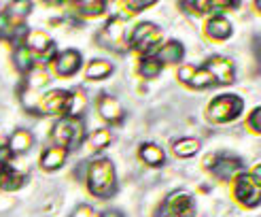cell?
<instances>
[{"label":"cell","mask_w":261,"mask_h":217,"mask_svg":"<svg viewBox=\"0 0 261 217\" xmlns=\"http://www.w3.org/2000/svg\"><path fill=\"white\" fill-rule=\"evenodd\" d=\"M195 68H198V66H193V64H185V66H180L178 68V81L180 83H189L193 73H195Z\"/></svg>","instance_id":"30"},{"label":"cell","mask_w":261,"mask_h":217,"mask_svg":"<svg viewBox=\"0 0 261 217\" xmlns=\"http://www.w3.org/2000/svg\"><path fill=\"white\" fill-rule=\"evenodd\" d=\"M211 171L221 181H231V179H236L238 173L242 171V162L231 156H221L215 160V164H211Z\"/></svg>","instance_id":"11"},{"label":"cell","mask_w":261,"mask_h":217,"mask_svg":"<svg viewBox=\"0 0 261 217\" xmlns=\"http://www.w3.org/2000/svg\"><path fill=\"white\" fill-rule=\"evenodd\" d=\"M70 217H98L96 215V211L89 207V204H79L74 211H72V215Z\"/></svg>","instance_id":"32"},{"label":"cell","mask_w":261,"mask_h":217,"mask_svg":"<svg viewBox=\"0 0 261 217\" xmlns=\"http://www.w3.org/2000/svg\"><path fill=\"white\" fill-rule=\"evenodd\" d=\"M21 43L25 45V49H28L32 56H43V54H47L51 47H56V43L51 41V38L43 30H30V32H25Z\"/></svg>","instance_id":"13"},{"label":"cell","mask_w":261,"mask_h":217,"mask_svg":"<svg viewBox=\"0 0 261 217\" xmlns=\"http://www.w3.org/2000/svg\"><path fill=\"white\" fill-rule=\"evenodd\" d=\"M13 60H15L17 70L23 73V75H28L34 68V56L30 54L28 49H25V45L21 41L15 45V51H13Z\"/></svg>","instance_id":"23"},{"label":"cell","mask_w":261,"mask_h":217,"mask_svg":"<svg viewBox=\"0 0 261 217\" xmlns=\"http://www.w3.org/2000/svg\"><path fill=\"white\" fill-rule=\"evenodd\" d=\"M204 70L211 73V77L215 79V83L219 85H229L233 83V77H236V66H233V62L225 56H213L204 62Z\"/></svg>","instance_id":"8"},{"label":"cell","mask_w":261,"mask_h":217,"mask_svg":"<svg viewBox=\"0 0 261 217\" xmlns=\"http://www.w3.org/2000/svg\"><path fill=\"white\" fill-rule=\"evenodd\" d=\"M100 217H123V213L117 211V209H109V211H104Z\"/></svg>","instance_id":"35"},{"label":"cell","mask_w":261,"mask_h":217,"mask_svg":"<svg viewBox=\"0 0 261 217\" xmlns=\"http://www.w3.org/2000/svg\"><path fill=\"white\" fill-rule=\"evenodd\" d=\"M11 149L7 147V145H0V162H5V164H9V160H11Z\"/></svg>","instance_id":"34"},{"label":"cell","mask_w":261,"mask_h":217,"mask_svg":"<svg viewBox=\"0 0 261 217\" xmlns=\"http://www.w3.org/2000/svg\"><path fill=\"white\" fill-rule=\"evenodd\" d=\"M98 111H100V117L109 124H119L123 119V107L121 102L109 96V94H102L98 98Z\"/></svg>","instance_id":"12"},{"label":"cell","mask_w":261,"mask_h":217,"mask_svg":"<svg viewBox=\"0 0 261 217\" xmlns=\"http://www.w3.org/2000/svg\"><path fill=\"white\" fill-rule=\"evenodd\" d=\"M160 38H162V30L158 23L142 21L132 30V34H129V49L138 51V54H149V51H153V47L160 43Z\"/></svg>","instance_id":"5"},{"label":"cell","mask_w":261,"mask_h":217,"mask_svg":"<svg viewBox=\"0 0 261 217\" xmlns=\"http://www.w3.org/2000/svg\"><path fill=\"white\" fill-rule=\"evenodd\" d=\"M23 181H25V177H23L21 173H17L11 164L0 162V189H5V191H13V189L21 187V185H23Z\"/></svg>","instance_id":"18"},{"label":"cell","mask_w":261,"mask_h":217,"mask_svg":"<svg viewBox=\"0 0 261 217\" xmlns=\"http://www.w3.org/2000/svg\"><path fill=\"white\" fill-rule=\"evenodd\" d=\"M76 9H79V13L85 17H98L100 13L107 9V3H102V0H87V3L76 5Z\"/></svg>","instance_id":"27"},{"label":"cell","mask_w":261,"mask_h":217,"mask_svg":"<svg viewBox=\"0 0 261 217\" xmlns=\"http://www.w3.org/2000/svg\"><path fill=\"white\" fill-rule=\"evenodd\" d=\"M153 5H155L153 0H145V3H134V0H127V3H121V7L132 9L129 13H140L142 9H149V7H153Z\"/></svg>","instance_id":"31"},{"label":"cell","mask_w":261,"mask_h":217,"mask_svg":"<svg viewBox=\"0 0 261 217\" xmlns=\"http://www.w3.org/2000/svg\"><path fill=\"white\" fill-rule=\"evenodd\" d=\"M206 34L215 41H225L231 36V21L225 15H213L206 21Z\"/></svg>","instance_id":"16"},{"label":"cell","mask_w":261,"mask_h":217,"mask_svg":"<svg viewBox=\"0 0 261 217\" xmlns=\"http://www.w3.org/2000/svg\"><path fill=\"white\" fill-rule=\"evenodd\" d=\"M249 126L253 128V132H261V109L257 107L253 113H251V117H249Z\"/></svg>","instance_id":"33"},{"label":"cell","mask_w":261,"mask_h":217,"mask_svg":"<svg viewBox=\"0 0 261 217\" xmlns=\"http://www.w3.org/2000/svg\"><path fill=\"white\" fill-rule=\"evenodd\" d=\"M87 189L98 198H113L117 194V173L109 158H98L89 164Z\"/></svg>","instance_id":"1"},{"label":"cell","mask_w":261,"mask_h":217,"mask_svg":"<svg viewBox=\"0 0 261 217\" xmlns=\"http://www.w3.org/2000/svg\"><path fill=\"white\" fill-rule=\"evenodd\" d=\"M155 58L160 60L162 66L164 64H178V62H182V58H185V47H182L180 41H168L158 49Z\"/></svg>","instance_id":"15"},{"label":"cell","mask_w":261,"mask_h":217,"mask_svg":"<svg viewBox=\"0 0 261 217\" xmlns=\"http://www.w3.org/2000/svg\"><path fill=\"white\" fill-rule=\"evenodd\" d=\"M244 109V100L238 94H221L208 105V117L215 124H229L238 119Z\"/></svg>","instance_id":"3"},{"label":"cell","mask_w":261,"mask_h":217,"mask_svg":"<svg viewBox=\"0 0 261 217\" xmlns=\"http://www.w3.org/2000/svg\"><path fill=\"white\" fill-rule=\"evenodd\" d=\"M54 140L66 151L79 149L85 143V122L81 115H66L54 126Z\"/></svg>","instance_id":"2"},{"label":"cell","mask_w":261,"mask_h":217,"mask_svg":"<svg viewBox=\"0 0 261 217\" xmlns=\"http://www.w3.org/2000/svg\"><path fill=\"white\" fill-rule=\"evenodd\" d=\"M172 151L178 158H191L200 151V140L198 138H178L172 145Z\"/></svg>","instance_id":"24"},{"label":"cell","mask_w":261,"mask_h":217,"mask_svg":"<svg viewBox=\"0 0 261 217\" xmlns=\"http://www.w3.org/2000/svg\"><path fill=\"white\" fill-rule=\"evenodd\" d=\"M162 64L155 56H145L140 60V66H138V75L145 77V79H155L160 73H162Z\"/></svg>","instance_id":"25"},{"label":"cell","mask_w":261,"mask_h":217,"mask_svg":"<svg viewBox=\"0 0 261 217\" xmlns=\"http://www.w3.org/2000/svg\"><path fill=\"white\" fill-rule=\"evenodd\" d=\"M49 83H51V75L45 68H36L34 66L28 75H25V79L21 83V89H30V92L41 94V89H45Z\"/></svg>","instance_id":"19"},{"label":"cell","mask_w":261,"mask_h":217,"mask_svg":"<svg viewBox=\"0 0 261 217\" xmlns=\"http://www.w3.org/2000/svg\"><path fill=\"white\" fill-rule=\"evenodd\" d=\"M83 66V56L76 49H66L56 58V73L60 77H72L81 70Z\"/></svg>","instance_id":"10"},{"label":"cell","mask_w":261,"mask_h":217,"mask_svg":"<svg viewBox=\"0 0 261 217\" xmlns=\"http://www.w3.org/2000/svg\"><path fill=\"white\" fill-rule=\"evenodd\" d=\"M7 9L9 11H5V13H9V15L17 17V19H21V17H25L30 13L32 3H11V5H7Z\"/></svg>","instance_id":"29"},{"label":"cell","mask_w":261,"mask_h":217,"mask_svg":"<svg viewBox=\"0 0 261 217\" xmlns=\"http://www.w3.org/2000/svg\"><path fill=\"white\" fill-rule=\"evenodd\" d=\"M21 36H25V26L21 23V19L9 15H0V41H19Z\"/></svg>","instance_id":"14"},{"label":"cell","mask_w":261,"mask_h":217,"mask_svg":"<svg viewBox=\"0 0 261 217\" xmlns=\"http://www.w3.org/2000/svg\"><path fill=\"white\" fill-rule=\"evenodd\" d=\"M98 38L107 49L115 51V54H123L125 51V23H123V19L111 17L107 23H104V28H102Z\"/></svg>","instance_id":"7"},{"label":"cell","mask_w":261,"mask_h":217,"mask_svg":"<svg viewBox=\"0 0 261 217\" xmlns=\"http://www.w3.org/2000/svg\"><path fill=\"white\" fill-rule=\"evenodd\" d=\"M187 85H189V87H195V89H206V87H213V85H217V83H215V79L211 77V73H208V70L195 68L191 81H189Z\"/></svg>","instance_id":"26"},{"label":"cell","mask_w":261,"mask_h":217,"mask_svg":"<svg viewBox=\"0 0 261 217\" xmlns=\"http://www.w3.org/2000/svg\"><path fill=\"white\" fill-rule=\"evenodd\" d=\"M32 143H34L32 132L25 130V128H19V130H15V132L11 134L7 147L11 149V153H25V151L32 147Z\"/></svg>","instance_id":"21"},{"label":"cell","mask_w":261,"mask_h":217,"mask_svg":"<svg viewBox=\"0 0 261 217\" xmlns=\"http://www.w3.org/2000/svg\"><path fill=\"white\" fill-rule=\"evenodd\" d=\"M138 156H140V160L145 162L147 166H155V168H160V166H164V162H166L164 149L160 145H155V143H145L140 147Z\"/></svg>","instance_id":"20"},{"label":"cell","mask_w":261,"mask_h":217,"mask_svg":"<svg viewBox=\"0 0 261 217\" xmlns=\"http://www.w3.org/2000/svg\"><path fill=\"white\" fill-rule=\"evenodd\" d=\"M113 75V64L107 60H91L89 66L85 68V77L89 81H102Z\"/></svg>","instance_id":"22"},{"label":"cell","mask_w":261,"mask_h":217,"mask_svg":"<svg viewBox=\"0 0 261 217\" xmlns=\"http://www.w3.org/2000/svg\"><path fill=\"white\" fill-rule=\"evenodd\" d=\"M111 143V132L109 130H96L94 134L89 136V147L91 151H100L104 147H109Z\"/></svg>","instance_id":"28"},{"label":"cell","mask_w":261,"mask_h":217,"mask_svg":"<svg viewBox=\"0 0 261 217\" xmlns=\"http://www.w3.org/2000/svg\"><path fill=\"white\" fill-rule=\"evenodd\" d=\"M3 9H7V5H3V3H0V15H5V11Z\"/></svg>","instance_id":"36"},{"label":"cell","mask_w":261,"mask_h":217,"mask_svg":"<svg viewBox=\"0 0 261 217\" xmlns=\"http://www.w3.org/2000/svg\"><path fill=\"white\" fill-rule=\"evenodd\" d=\"M74 100L76 96L68 89H51L41 96L38 102V115H60V117H66V115L74 113Z\"/></svg>","instance_id":"4"},{"label":"cell","mask_w":261,"mask_h":217,"mask_svg":"<svg viewBox=\"0 0 261 217\" xmlns=\"http://www.w3.org/2000/svg\"><path fill=\"white\" fill-rule=\"evenodd\" d=\"M162 211H166V215H170V217H191L193 215V198L187 191L178 189L168 196Z\"/></svg>","instance_id":"9"},{"label":"cell","mask_w":261,"mask_h":217,"mask_svg":"<svg viewBox=\"0 0 261 217\" xmlns=\"http://www.w3.org/2000/svg\"><path fill=\"white\" fill-rule=\"evenodd\" d=\"M66 158H68V151L64 147H47L41 156V166L45 171H60L64 164H66Z\"/></svg>","instance_id":"17"},{"label":"cell","mask_w":261,"mask_h":217,"mask_svg":"<svg viewBox=\"0 0 261 217\" xmlns=\"http://www.w3.org/2000/svg\"><path fill=\"white\" fill-rule=\"evenodd\" d=\"M236 198L244 207H259V196H261V181H259V168L253 175H240L236 179V189H233Z\"/></svg>","instance_id":"6"}]
</instances>
